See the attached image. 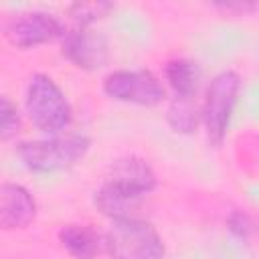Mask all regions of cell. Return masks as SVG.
I'll use <instances>...</instances> for the list:
<instances>
[{
	"instance_id": "cell-16",
	"label": "cell",
	"mask_w": 259,
	"mask_h": 259,
	"mask_svg": "<svg viewBox=\"0 0 259 259\" xmlns=\"http://www.w3.org/2000/svg\"><path fill=\"white\" fill-rule=\"evenodd\" d=\"M227 229H229V233L233 237L247 241L253 235V231H255V223H253V219L245 210H239L237 208V210H231L229 212V217H227Z\"/></svg>"
},
{
	"instance_id": "cell-4",
	"label": "cell",
	"mask_w": 259,
	"mask_h": 259,
	"mask_svg": "<svg viewBox=\"0 0 259 259\" xmlns=\"http://www.w3.org/2000/svg\"><path fill=\"white\" fill-rule=\"evenodd\" d=\"M239 91H241V77L231 69H225L210 79L200 105L202 125L206 130V138L210 144L219 146L225 140V134L229 130L239 99Z\"/></svg>"
},
{
	"instance_id": "cell-3",
	"label": "cell",
	"mask_w": 259,
	"mask_h": 259,
	"mask_svg": "<svg viewBox=\"0 0 259 259\" xmlns=\"http://www.w3.org/2000/svg\"><path fill=\"white\" fill-rule=\"evenodd\" d=\"M103 247L111 259H164L166 253L162 237L144 219L111 221Z\"/></svg>"
},
{
	"instance_id": "cell-15",
	"label": "cell",
	"mask_w": 259,
	"mask_h": 259,
	"mask_svg": "<svg viewBox=\"0 0 259 259\" xmlns=\"http://www.w3.org/2000/svg\"><path fill=\"white\" fill-rule=\"evenodd\" d=\"M18 132H20V113L8 97H2L0 99V138L10 140Z\"/></svg>"
},
{
	"instance_id": "cell-6",
	"label": "cell",
	"mask_w": 259,
	"mask_h": 259,
	"mask_svg": "<svg viewBox=\"0 0 259 259\" xmlns=\"http://www.w3.org/2000/svg\"><path fill=\"white\" fill-rule=\"evenodd\" d=\"M63 34H65V28L61 20L55 14L42 12V10L22 12L10 18L4 28L6 40L18 49L38 47L53 38H63Z\"/></svg>"
},
{
	"instance_id": "cell-12",
	"label": "cell",
	"mask_w": 259,
	"mask_h": 259,
	"mask_svg": "<svg viewBox=\"0 0 259 259\" xmlns=\"http://www.w3.org/2000/svg\"><path fill=\"white\" fill-rule=\"evenodd\" d=\"M164 77L174 91V97H194L198 89L200 71L188 59H172L164 67Z\"/></svg>"
},
{
	"instance_id": "cell-8",
	"label": "cell",
	"mask_w": 259,
	"mask_h": 259,
	"mask_svg": "<svg viewBox=\"0 0 259 259\" xmlns=\"http://www.w3.org/2000/svg\"><path fill=\"white\" fill-rule=\"evenodd\" d=\"M144 194H138L130 188H123L111 180H105L93 196V202L97 210L111 221H127V219H140V208L144 202Z\"/></svg>"
},
{
	"instance_id": "cell-9",
	"label": "cell",
	"mask_w": 259,
	"mask_h": 259,
	"mask_svg": "<svg viewBox=\"0 0 259 259\" xmlns=\"http://www.w3.org/2000/svg\"><path fill=\"white\" fill-rule=\"evenodd\" d=\"M36 217V202L32 194L14 182H4L0 188V227L4 231L24 229Z\"/></svg>"
},
{
	"instance_id": "cell-17",
	"label": "cell",
	"mask_w": 259,
	"mask_h": 259,
	"mask_svg": "<svg viewBox=\"0 0 259 259\" xmlns=\"http://www.w3.org/2000/svg\"><path fill=\"white\" fill-rule=\"evenodd\" d=\"M217 8H221L225 12H243V14L255 10V6H251V4H217Z\"/></svg>"
},
{
	"instance_id": "cell-7",
	"label": "cell",
	"mask_w": 259,
	"mask_h": 259,
	"mask_svg": "<svg viewBox=\"0 0 259 259\" xmlns=\"http://www.w3.org/2000/svg\"><path fill=\"white\" fill-rule=\"evenodd\" d=\"M63 55L75 67L95 71L107 63V42L87 26H75L63 34Z\"/></svg>"
},
{
	"instance_id": "cell-13",
	"label": "cell",
	"mask_w": 259,
	"mask_h": 259,
	"mask_svg": "<svg viewBox=\"0 0 259 259\" xmlns=\"http://www.w3.org/2000/svg\"><path fill=\"white\" fill-rule=\"evenodd\" d=\"M166 119L176 134H194L202 123V113L194 97H174L166 111Z\"/></svg>"
},
{
	"instance_id": "cell-2",
	"label": "cell",
	"mask_w": 259,
	"mask_h": 259,
	"mask_svg": "<svg viewBox=\"0 0 259 259\" xmlns=\"http://www.w3.org/2000/svg\"><path fill=\"white\" fill-rule=\"evenodd\" d=\"M89 146L91 142L83 134L51 136L18 144V156L32 172H57L85 158Z\"/></svg>"
},
{
	"instance_id": "cell-5",
	"label": "cell",
	"mask_w": 259,
	"mask_h": 259,
	"mask_svg": "<svg viewBox=\"0 0 259 259\" xmlns=\"http://www.w3.org/2000/svg\"><path fill=\"white\" fill-rule=\"evenodd\" d=\"M103 93L121 103L152 107L166 99L162 81L146 69H119L103 79Z\"/></svg>"
},
{
	"instance_id": "cell-11",
	"label": "cell",
	"mask_w": 259,
	"mask_h": 259,
	"mask_svg": "<svg viewBox=\"0 0 259 259\" xmlns=\"http://www.w3.org/2000/svg\"><path fill=\"white\" fill-rule=\"evenodd\" d=\"M59 241L75 259H95L103 245V239L87 225H63L59 229Z\"/></svg>"
},
{
	"instance_id": "cell-10",
	"label": "cell",
	"mask_w": 259,
	"mask_h": 259,
	"mask_svg": "<svg viewBox=\"0 0 259 259\" xmlns=\"http://www.w3.org/2000/svg\"><path fill=\"white\" fill-rule=\"evenodd\" d=\"M107 180L123 188H130L138 194H144V196L156 188V172L140 156H125V158L115 160L111 164Z\"/></svg>"
},
{
	"instance_id": "cell-14",
	"label": "cell",
	"mask_w": 259,
	"mask_h": 259,
	"mask_svg": "<svg viewBox=\"0 0 259 259\" xmlns=\"http://www.w3.org/2000/svg\"><path fill=\"white\" fill-rule=\"evenodd\" d=\"M111 10L109 2H77L69 8L71 18L75 20L77 26H87L93 24L95 20H99L101 16H105Z\"/></svg>"
},
{
	"instance_id": "cell-1",
	"label": "cell",
	"mask_w": 259,
	"mask_h": 259,
	"mask_svg": "<svg viewBox=\"0 0 259 259\" xmlns=\"http://www.w3.org/2000/svg\"><path fill=\"white\" fill-rule=\"evenodd\" d=\"M24 105L32 125L49 136H57L59 132L69 127L73 119V111L65 93L55 83V79L45 73H34L30 77L26 85Z\"/></svg>"
}]
</instances>
